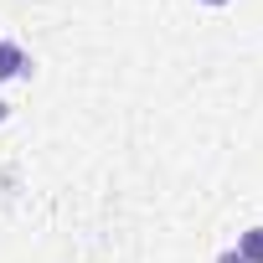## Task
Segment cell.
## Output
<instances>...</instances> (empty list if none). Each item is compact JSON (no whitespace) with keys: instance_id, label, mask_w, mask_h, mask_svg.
<instances>
[{"instance_id":"6da1fadb","label":"cell","mask_w":263,"mask_h":263,"mask_svg":"<svg viewBox=\"0 0 263 263\" xmlns=\"http://www.w3.org/2000/svg\"><path fill=\"white\" fill-rule=\"evenodd\" d=\"M16 78H31V52L21 42H0V83H16Z\"/></svg>"},{"instance_id":"7a4b0ae2","label":"cell","mask_w":263,"mask_h":263,"mask_svg":"<svg viewBox=\"0 0 263 263\" xmlns=\"http://www.w3.org/2000/svg\"><path fill=\"white\" fill-rule=\"evenodd\" d=\"M237 253H242L248 263H263V222H258V227H248V232L237 237Z\"/></svg>"},{"instance_id":"3957f363","label":"cell","mask_w":263,"mask_h":263,"mask_svg":"<svg viewBox=\"0 0 263 263\" xmlns=\"http://www.w3.org/2000/svg\"><path fill=\"white\" fill-rule=\"evenodd\" d=\"M217 263H248V258H242L237 248H227V253H217Z\"/></svg>"},{"instance_id":"277c9868","label":"cell","mask_w":263,"mask_h":263,"mask_svg":"<svg viewBox=\"0 0 263 263\" xmlns=\"http://www.w3.org/2000/svg\"><path fill=\"white\" fill-rule=\"evenodd\" d=\"M201 6H232V0H201Z\"/></svg>"},{"instance_id":"5b68a950","label":"cell","mask_w":263,"mask_h":263,"mask_svg":"<svg viewBox=\"0 0 263 263\" xmlns=\"http://www.w3.org/2000/svg\"><path fill=\"white\" fill-rule=\"evenodd\" d=\"M6 114H11V103H0V124H6Z\"/></svg>"}]
</instances>
